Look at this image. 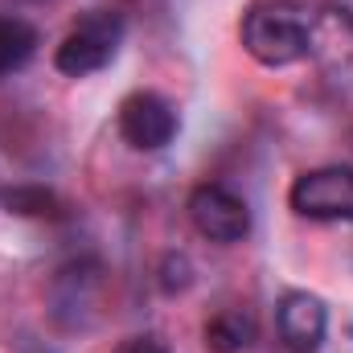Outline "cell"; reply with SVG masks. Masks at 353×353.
I'll return each mask as SVG.
<instances>
[{"label": "cell", "instance_id": "1", "mask_svg": "<svg viewBox=\"0 0 353 353\" xmlns=\"http://www.w3.org/2000/svg\"><path fill=\"white\" fill-rule=\"evenodd\" d=\"M239 37H243V50L271 70L296 66L312 54V29L292 4H255L243 17Z\"/></svg>", "mask_w": 353, "mask_h": 353}, {"label": "cell", "instance_id": "2", "mask_svg": "<svg viewBox=\"0 0 353 353\" xmlns=\"http://www.w3.org/2000/svg\"><path fill=\"white\" fill-rule=\"evenodd\" d=\"M123 33H128V21L123 12L115 8H87L70 33L58 41L54 50V70L66 74V79H87V74H99L103 66L115 62L119 46H123Z\"/></svg>", "mask_w": 353, "mask_h": 353}, {"label": "cell", "instance_id": "3", "mask_svg": "<svg viewBox=\"0 0 353 353\" xmlns=\"http://www.w3.org/2000/svg\"><path fill=\"white\" fill-rule=\"evenodd\" d=\"M288 205L308 222H353V169L325 165L300 173L288 189Z\"/></svg>", "mask_w": 353, "mask_h": 353}, {"label": "cell", "instance_id": "4", "mask_svg": "<svg viewBox=\"0 0 353 353\" xmlns=\"http://www.w3.org/2000/svg\"><path fill=\"white\" fill-rule=\"evenodd\" d=\"M185 210H189L193 230H197L201 239H210V243L230 247V243H243V239L251 234V210H247V201H243L239 193H230L226 185H197V189L189 193Z\"/></svg>", "mask_w": 353, "mask_h": 353}, {"label": "cell", "instance_id": "5", "mask_svg": "<svg viewBox=\"0 0 353 353\" xmlns=\"http://www.w3.org/2000/svg\"><path fill=\"white\" fill-rule=\"evenodd\" d=\"M119 136L136 152H161L176 136V107L157 90H132L119 103Z\"/></svg>", "mask_w": 353, "mask_h": 353}, {"label": "cell", "instance_id": "6", "mask_svg": "<svg viewBox=\"0 0 353 353\" xmlns=\"http://www.w3.org/2000/svg\"><path fill=\"white\" fill-rule=\"evenodd\" d=\"M275 329L292 353H316L329 333V308L312 292H283L275 304Z\"/></svg>", "mask_w": 353, "mask_h": 353}, {"label": "cell", "instance_id": "7", "mask_svg": "<svg viewBox=\"0 0 353 353\" xmlns=\"http://www.w3.org/2000/svg\"><path fill=\"white\" fill-rule=\"evenodd\" d=\"M37 46H41V33L25 17L0 12V79L25 70L37 58Z\"/></svg>", "mask_w": 353, "mask_h": 353}, {"label": "cell", "instance_id": "8", "mask_svg": "<svg viewBox=\"0 0 353 353\" xmlns=\"http://www.w3.org/2000/svg\"><path fill=\"white\" fill-rule=\"evenodd\" d=\"M201 341H205L210 353H243L255 341V321L243 308H226V312H218V316L205 321Z\"/></svg>", "mask_w": 353, "mask_h": 353}, {"label": "cell", "instance_id": "9", "mask_svg": "<svg viewBox=\"0 0 353 353\" xmlns=\"http://www.w3.org/2000/svg\"><path fill=\"white\" fill-rule=\"evenodd\" d=\"M0 205L17 218H62V201L54 189L46 185H12V189H0Z\"/></svg>", "mask_w": 353, "mask_h": 353}, {"label": "cell", "instance_id": "10", "mask_svg": "<svg viewBox=\"0 0 353 353\" xmlns=\"http://www.w3.org/2000/svg\"><path fill=\"white\" fill-rule=\"evenodd\" d=\"M189 283H193V267H189V259H185V255H169L165 267H161V288H165V292H185Z\"/></svg>", "mask_w": 353, "mask_h": 353}, {"label": "cell", "instance_id": "11", "mask_svg": "<svg viewBox=\"0 0 353 353\" xmlns=\"http://www.w3.org/2000/svg\"><path fill=\"white\" fill-rule=\"evenodd\" d=\"M123 353H173V350H169V341L161 333H140V337H132L123 345Z\"/></svg>", "mask_w": 353, "mask_h": 353}]
</instances>
